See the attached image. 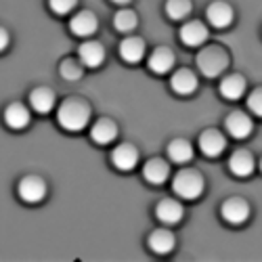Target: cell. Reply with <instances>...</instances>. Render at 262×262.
I'll return each mask as SVG.
<instances>
[{
  "label": "cell",
  "mask_w": 262,
  "mask_h": 262,
  "mask_svg": "<svg viewBox=\"0 0 262 262\" xmlns=\"http://www.w3.org/2000/svg\"><path fill=\"white\" fill-rule=\"evenodd\" d=\"M78 61L84 65V68H99V65L105 61V49L103 45H99V42L95 40H89V42H84V45H80L78 49Z\"/></svg>",
  "instance_id": "obj_8"
},
{
  "label": "cell",
  "mask_w": 262,
  "mask_h": 262,
  "mask_svg": "<svg viewBox=\"0 0 262 262\" xmlns=\"http://www.w3.org/2000/svg\"><path fill=\"white\" fill-rule=\"evenodd\" d=\"M57 120H59L61 128L70 130V133H80L91 120V107L80 99H68L59 105Z\"/></svg>",
  "instance_id": "obj_1"
},
{
  "label": "cell",
  "mask_w": 262,
  "mask_h": 262,
  "mask_svg": "<svg viewBox=\"0 0 262 262\" xmlns=\"http://www.w3.org/2000/svg\"><path fill=\"white\" fill-rule=\"evenodd\" d=\"M112 164H114L118 170H122V172L135 170L137 164H139V151H137V147H133L130 143L118 145V147L112 151Z\"/></svg>",
  "instance_id": "obj_6"
},
{
  "label": "cell",
  "mask_w": 262,
  "mask_h": 262,
  "mask_svg": "<svg viewBox=\"0 0 262 262\" xmlns=\"http://www.w3.org/2000/svg\"><path fill=\"white\" fill-rule=\"evenodd\" d=\"M221 214H223V218L227 223L242 225V223H246L250 218V204L246 200H242V198H231V200H227L223 204Z\"/></svg>",
  "instance_id": "obj_5"
},
{
  "label": "cell",
  "mask_w": 262,
  "mask_h": 262,
  "mask_svg": "<svg viewBox=\"0 0 262 262\" xmlns=\"http://www.w3.org/2000/svg\"><path fill=\"white\" fill-rule=\"evenodd\" d=\"M193 5H191V0H168L166 3V15L174 21H181L185 19L189 13H191Z\"/></svg>",
  "instance_id": "obj_26"
},
{
  "label": "cell",
  "mask_w": 262,
  "mask_h": 262,
  "mask_svg": "<svg viewBox=\"0 0 262 262\" xmlns=\"http://www.w3.org/2000/svg\"><path fill=\"white\" fill-rule=\"evenodd\" d=\"M97 28H99V19H97V15L91 13V11H80V13L74 15V19L70 21L72 34H76V36H80V38L93 36V34L97 32Z\"/></svg>",
  "instance_id": "obj_9"
},
{
  "label": "cell",
  "mask_w": 262,
  "mask_h": 262,
  "mask_svg": "<svg viewBox=\"0 0 262 262\" xmlns=\"http://www.w3.org/2000/svg\"><path fill=\"white\" fill-rule=\"evenodd\" d=\"M76 5H78V0H49L51 11L57 13V15H68V13H72V11L76 9Z\"/></svg>",
  "instance_id": "obj_28"
},
{
  "label": "cell",
  "mask_w": 262,
  "mask_h": 262,
  "mask_svg": "<svg viewBox=\"0 0 262 262\" xmlns=\"http://www.w3.org/2000/svg\"><path fill=\"white\" fill-rule=\"evenodd\" d=\"M246 93V80L242 76H227L223 82H221V95L229 101H237V99H242V95Z\"/></svg>",
  "instance_id": "obj_23"
},
{
  "label": "cell",
  "mask_w": 262,
  "mask_h": 262,
  "mask_svg": "<svg viewBox=\"0 0 262 262\" xmlns=\"http://www.w3.org/2000/svg\"><path fill=\"white\" fill-rule=\"evenodd\" d=\"M225 126H227V133L233 139H246V137H250L252 135V128H254L252 120L246 114H242V112L229 114L227 120H225Z\"/></svg>",
  "instance_id": "obj_11"
},
{
  "label": "cell",
  "mask_w": 262,
  "mask_h": 262,
  "mask_svg": "<svg viewBox=\"0 0 262 262\" xmlns=\"http://www.w3.org/2000/svg\"><path fill=\"white\" fill-rule=\"evenodd\" d=\"M185 210L179 202H174V200H162L156 208V216L160 218V221L164 225H177L181 223V218H183Z\"/></svg>",
  "instance_id": "obj_20"
},
{
  "label": "cell",
  "mask_w": 262,
  "mask_h": 262,
  "mask_svg": "<svg viewBox=\"0 0 262 262\" xmlns=\"http://www.w3.org/2000/svg\"><path fill=\"white\" fill-rule=\"evenodd\" d=\"M227 65H229V57L223 49H218V47H206L198 55V68L208 78L221 76L227 70Z\"/></svg>",
  "instance_id": "obj_3"
},
{
  "label": "cell",
  "mask_w": 262,
  "mask_h": 262,
  "mask_svg": "<svg viewBox=\"0 0 262 262\" xmlns=\"http://www.w3.org/2000/svg\"><path fill=\"white\" fill-rule=\"evenodd\" d=\"M206 15H208V21H210V24H212L214 28H218V30L229 28V26L233 24V17H235L231 5L223 3V0H216V3H212V5L208 7Z\"/></svg>",
  "instance_id": "obj_10"
},
{
  "label": "cell",
  "mask_w": 262,
  "mask_h": 262,
  "mask_svg": "<svg viewBox=\"0 0 262 262\" xmlns=\"http://www.w3.org/2000/svg\"><path fill=\"white\" fill-rule=\"evenodd\" d=\"M30 105L38 114H49L55 107V93L51 89H47V86H38L30 95Z\"/></svg>",
  "instance_id": "obj_22"
},
{
  "label": "cell",
  "mask_w": 262,
  "mask_h": 262,
  "mask_svg": "<svg viewBox=\"0 0 262 262\" xmlns=\"http://www.w3.org/2000/svg\"><path fill=\"white\" fill-rule=\"evenodd\" d=\"M254 156L246 149H237L235 154L229 158V170L235 174V177H250L254 172Z\"/></svg>",
  "instance_id": "obj_13"
},
{
  "label": "cell",
  "mask_w": 262,
  "mask_h": 262,
  "mask_svg": "<svg viewBox=\"0 0 262 262\" xmlns=\"http://www.w3.org/2000/svg\"><path fill=\"white\" fill-rule=\"evenodd\" d=\"M168 158L177 164H187L191 158H193V147L189 141L185 139H174L170 145H168Z\"/></svg>",
  "instance_id": "obj_24"
},
{
  "label": "cell",
  "mask_w": 262,
  "mask_h": 262,
  "mask_svg": "<svg viewBox=\"0 0 262 262\" xmlns=\"http://www.w3.org/2000/svg\"><path fill=\"white\" fill-rule=\"evenodd\" d=\"M174 246H177V237H174L168 229H158L149 235V248L154 254H170L174 250Z\"/></svg>",
  "instance_id": "obj_16"
},
{
  "label": "cell",
  "mask_w": 262,
  "mask_h": 262,
  "mask_svg": "<svg viewBox=\"0 0 262 262\" xmlns=\"http://www.w3.org/2000/svg\"><path fill=\"white\" fill-rule=\"evenodd\" d=\"M179 36H181V42L185 47H202L204 42L208 40V28L198 19L187 21V24L181 28Z\"/></svg>",
  "instance_id": "obj_7"
},
{
  "label": "cell",
  "mask_w": 262,
  "mask_h": 262,
  "mask_svg": "<svg viewBox=\"0 0 262 262\" xmlns=\"http://www.w3.org/2000/svg\"><path fill=\"white\" fill-rule=\"evenodd\" d=\"M32 116H30V109L24 103H11L5 109V122L13 128V130H21L30 124Z\"/></svg>",
  "instance_id": "obj_19"
},
{
  "label": "cell",
  "mask_w": 262,
  "mask_h": 262,
  "mask_svg": "<svg viewBox=\"0 0 262 262\" xmlns=\"http://www.w3.org/2000/svg\"><path fill=\"white\" fill-rule=\"evenodd\" d=\"M172 189L183 200H198L204 193V177L198 170L185 168V170L177 172V177L172 181Z\"/></svg>",
  "instance_id": "obj_2"
},
{
  "label": "cell",
  "mask_w": 262,
  "mask_h": 262,
  "mask_svg": "<svg viewBox=\"0 0 262 262\" xmlns=\"http://www.w3.org/2000/svg\"><path fill=\"white\" fill-rule=\"evenodd\" d=\"M147 65H149V70L154 74H168L174 68V53L170 49H166V47H160V49H156L154 53L149 55Z\"/></svg>",
  "instance_id": "obj_17"
},
{
  "label": "cell",
  "mask_w": 262,
  "mask_h": 262,
  "mask_svg": "<svg viewBox=\"0 0 262 262\" xmlns=\"http://www.w3.org/2000/svg\"><path fill=\"white\" fill-rule=\"evenodd\" d=\"M61 76L65 78V80H70V82H74V80H80L82 78V74H84V70H82V63L80 61H74V59H65L63 63H61Z\"/></svg>",
  "instance_id": "obj_27"
},
{
  "label": "cell",
  "mask_w": 262,
  "mask_h": 262,
  "mask_svg": "<svg viewBox=\"0 0 262 262\" xmlns=\"http://www.w3.org/2000/svg\"><path fill=\"white\" fill-rule=\"evenodd\" d=\"M143 177H145V181L151 183V185H164V183L168 181V177H170V168H168V164H166L164 160L151 158V160L143 166Z\"/></svg>",
  "instance_id": "obj_14"
},
{
  "label": "cell",
  "mask_w": 262,
  "mask_h": 262,
  "mask_svg": "<svg viewBox=\"0 0 262 262\" xmlns=\"http://www.w3.org/2000/svg\"><path fill=\"white\" fill-rule=\"evenodd\" d=\"M227 147V141L225 137L218 133V130H206V133H202L200 137V149L202 154L208 156V158H218L225 151Z\"/></svg>",
  "instance_id": "obj_12"
},
{
  "label": "cell",
  "mask_w": 262,
  "mask_h": 262,
  "mask_svg": "<svg viewBox=\"0 0 262 262\" xmlns=\"http://www.w3.org/2000/svg\"><path fill=\"white\" fill-rule=\"evenodd\" d=\"M170 86H172V91L179 95H191L198 89V76L191 70H179V72H174Z\"/></svg>",
  "instance_id": "obj_21"
},
{
  "label": "cell",
  "mask_w": 262,
  "mask_h": 262,
  "mask_svg": "<svg viewBox=\"0 0 262 262\" xmlns=\"http://www.w3.org/2000/svg\"><path fill=\"white\" fill-rule=\"evenodd\" d=\"M19 198L28 204H38L47 198V183L40 177H26L17 187Z\"/></svg>",
  "instance_id": "obj_4"
},
{
  "label": "cell",
  "mask_w": 262,
  "mask_h": 262,
  "mask_svg": "<svg viewBox=\"0 0 262 262\" xmlns=\"http://www.w3.org/2000/svg\"><path fill=\"white\" fill-rule=\"evenodd\" d=\"M91 137L95 143L99 145H109L112 141H116L118 137V126L114 120H109V118H101L95 122V126L91 128Z\"/></svg>",
  "instance_id": "obj_15"
},
{
  "label": "cell",
  "mask_w": 262,
  "mask_h": 262,
  "mask_svg": "<svg viewBox=\"0 0 262 262\" xmlns=\"http://www.w3.org/2000/svg\"><path fill=\"white\" fill-rule=\"evenodd\" d=\"M112 3H116V5H128L130 0H112Z\"/></svg>",
  "instance_id": "obj_31"
},
{
  "label": "cell",
  "mask_w": 262,
  "mask_h": 262,
  "mask_svg": "<svg viewBox=\"0 0 262 262\" xmlns=\"http://www.w3.org/2000/svg\"><path fill=\"white\" fill-rule=\"evenodd\" d=\"M9 40H11V38H9V32H7L5 28H0V53H3V51L9 47Z\"/></svg>",
  "instance_id": "obj_30"
},
{
  "label": "cell",
  "mask_w": 262,
  "mask_h": 262,
  "mask_svg": "<svg viewBox=\"0 0 262 262\" xmlns=\"http://www.w3.org/2000/svg\"><path fill=\"white\" fill-rule=\"evenodd\" d=\"M120 57L128 63H139L145 57V40L139 36H130L122 40L120 45Z\"/></svg>",
  "instance_id": "obj_18"
},
{
  "label": "cell",
  "mask_w": 262,
  "mask_h": 262,
  "mask_svg": "<svg viewBox=\"0 0 262 262\" xmlns=\"http://www.w3.org/2000/svg\"><path fill=\"white\" fill-rule=\"evenodd\" d=\"M137 24H139V19H137L135 11H130V9H122V11H118L116 17H114L116 30H118V32H124V34L133 32V30L137 28Z\"/></svg>",
  "instance_id": "obj_25"
},
{
  "label": "cell",
  "mask_w": 262,
  "mask_h": 262,
  "mask_svg": "<svg viewBox=\"0 0 262 262\" xmlns=\"http://www.w3.org/2000/svg\"><path fill=\"white\" fill-rule=\"evenodd\" d=\"M248 107H250V112L256 114V116L262 114V93H260V89H256V91L250 95V99H248Z\"/></svg>",
  "instance_id": "obj_29"
}]
</instances>
